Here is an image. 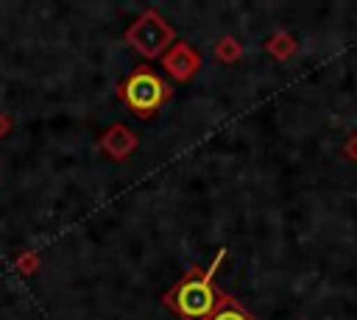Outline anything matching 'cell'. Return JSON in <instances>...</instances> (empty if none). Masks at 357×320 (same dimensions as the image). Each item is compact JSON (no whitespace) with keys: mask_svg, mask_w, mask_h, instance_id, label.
<instances>
[{"mask_svg":"<svg viewBox=\"0 0 357 320\" xmlns=\"http://www.w3.org/2000/svg\"><path fill=\"white\" fill-rule=\"evenodd\" d=\"M165 95H167L165 81H162L159 75L148 72V70L131 75V81L126 83V97H128V103H131L139 114H148V111L159 109L162 100H165Z\"/></svg>","mask_w":357,"mask_h":320,"instance_id":"obj_1","label":"cell"},{"mask_svg":"<svg viewBox=\"0 0 357 320\" xmlns=\"http://www.w3.org/2000/svg\"><path fill=\"white\" fill-rule=\"evenodd\" d=\"M167 36H170L167 25H165L159 17H153V14H148V17L131 31V42H134L145 56H156V53L165 47Z\"/></svg>","mask_w":357,"mask_h":320,"instance_id":"obj_3","label":"cell"},{"mask_svg":"<svg viewBox=\"0 0 357 320\" xmlns=\"http://www.w3.org/2000/svg\"><path fill=\"white\" fill-rule=\"evenodd\" d=\"M176 306L184 317H206L215 306V289L209 278H192L181 284L176 292Z\"/></svg>","mask_w":357,"mask_h":320,"instance_id":"obj_2","label":"cell"},{"mask_svg":"<svg viewBox=\"0 0 357 320\" xmlns=\"http://www.w3.org/2000/svg\"><path fill=\"white\" fill-rule=\"evenodd\" d=\"M215 320H245V314L237 312V309H223V312L215 314Z\"/></svg>","mask_w":357,"mask_h":320,"instance_id":"obj_4","label":"cell"}]
</instances>
